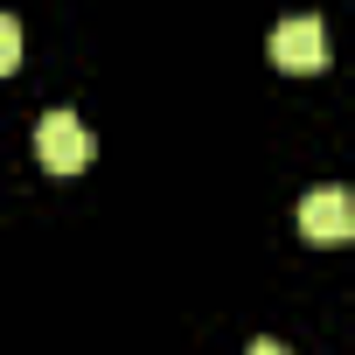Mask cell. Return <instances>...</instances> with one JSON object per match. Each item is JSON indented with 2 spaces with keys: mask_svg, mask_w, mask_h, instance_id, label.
Segmentation results:
<instances>
[{
  "mask_svg": "<svg viewBox=\"0 0 355 355\" xmlns=\"http://www.w3.org/2000/svg\"><path fill=\"white\" fill-rule=\"evenodd\" d=\"M35 153H42L49 174H77V167L91 160V132H84V119H77V112H42V125H35Z\"/></svg>",
  "mask_w": 355,
  "mask_h": 355,
  "instance_id": "1",
  "label": "cell"
},
{
  "mask_svg": "<svg viewBox=\"0 0 355 355\" xmlns=\"http://www.w3.org/2000/svg\"><path fill=\"white\" fill-rule=\"evenodd\" d=\"M265 49H272L279 70H320L327 63V28H320V15H293V21L272 28Z\"/></svg>",
  "mask_w": 355,
  "mask_h": 355,
  "instance_id": "2",
  "label": "cell"
},
{
  "mask_svg": "<svg viewBox=\"0 0 355 355\" xmlns=\"http://www.w3.org/2000/svg\"><path fill=\"white\" fill-rule=\"evenodd\" d=\"M300 237H313V244L355 237V196H348V189H313V196L300 202Z\"/></svg>",
  "mask_w": 355,
  "mask_h": 355,
  "instance_id": "3",
  "label": "cell"
},
{
  "mask_svg": "<svg viewBox=\"0 0 355 355\" xmlns=\"http://www.w3.org/2000/svg\"><path fill=\"white\" fill-rule=\"evenodd\" d=\"M15 63H21V21L0 15V70H15Z\"/></svg>",
  "mask_w": 355,
  "mask_h": 355,
  "instance_id": "4",
  "label": "cell"
},
{
  "mask_svg": "<svg viewBox=\"0 0 355 355\" xmlns=\"http://www.w3.org/2000/svg\"><path fill=\"white\" fill-rule=\"evenodd\" d=\"M251 355H293V348H279V341H251Z\"/></svg>",
  "mask_w": 355,
  "mask_h": 355,
  "instance_id": "5",
  "label": "cell"
}]
</instances>
